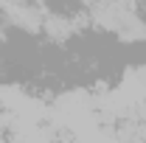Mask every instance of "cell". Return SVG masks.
Segmentation results:
<instances>
[{"mask_svg": "<svg viewBox=\"0 0 146 143\" xmlns=\"http://www.w3.org/2000/svg\"><path fill=\"white\" fill-rule=\"evenodd\" d=\"M42 28H45V34L56 39V42H62V39H68V36L76 34V23L68 17H62V14H51V17L42 20Z\"/></svg>", "mask_w": 146, "mask_h": 143, "instance_id": "cell-2", "label": "cell"}, {"mask_svg": "<svg viewBox=\"0 0 146 143\" xmlns=\"http://www.w3.org/2000/svg\"><path fill=\"white\" fill-rule=\"evenodd\" d=\"M0 138H3V132H0Z\"/></svg>", "mask_w": 146, "mask_h": 143, "instance_id": "cell-3", "label": "cell"}, {"mask_svg": "<svg viewBox=\"0 0 146 143\" xmlns=\"http://www.w3.org/2000/svg\"><path fill=\"white\" fill-rule=\"evenodd\" d=\"M0 6H3V17L11 25H17L28 34H36L42 28L45 14H42V9H36V3H31V0H0Z\"/></svg>", "mask_w": 146, "mask_h": 143, "instance_id": "cell-1", "label": "cell"}, {"mask_svg": "<svg viewBox=\"0 0 146 143\" xmlns=\"http://www.w3.org/2000/svg\"><path fill=\"white\" fill-rule=\"evenodd\" d=\"M0 39H3V34H0Z\"/></svg>", "mask_w": 146, "mask_h": 143, "instance_id": "cell-4", "label": "cell"}]
</instances>
